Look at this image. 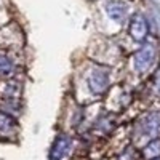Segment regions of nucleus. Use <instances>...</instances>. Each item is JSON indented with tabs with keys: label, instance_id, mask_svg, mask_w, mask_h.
<instances>
[{
	"label": "nucleus",
	"instance_id": "423d86ee",
	"mask_svg": "<svg viewBox=\"0 0 160 160\" xmlns=\"http://www.w3.org/2000/svg\"><path fill=\"white\" fill-rule=\"evenodd\" d=\"M152 160H160V157H157V158H152Z\"/></svg>",
	"mask_w": 160,
	"mask_h": 160
},
{
	"label": "nucleus",
	"instance_id": "39448f33",
	"mask_svg": "<svg viewBox=\"0 0 160 160\" xmlns=\"http://www.w3.org/2000/svg\"><path fill=\"white\" fill-rule=\"evenodd\" d=\"M144 154H146V157H149V158H157L160 155V141L151 142L148 148H146Z\"/></svg>",
	"mask_w": 160,
	"mask_h": 160
},
{
	"label": "nucleus",
	"instance_id": "f03ea898",
	"mask_svg": "<svg viewBox=\"0 0 160 160\" xmlns=\"http://www.w3.org/2000/svg\"><path fill=\"white\" fill-rule=\"evenodd\" d=\"M69 151H71V141L68 138H59V139H56L55 144H53L50 158L51 160H64L68 157Z\"/></svg>",
	"mask_w": 160,
	"mask_h": 160
},
{
	"label": "nucleus",
	"instance_id": "7ed1b4c3",
	"mask_svg": "<svg viewBox=\"0 0 160 160\" xmlns=\"http://www.w3.org/2000/svg\"><path fill=\"white\" fill-rule=\"evenodd\" d=\"M130 32H131V35L135 37L136 40H141V38L146 37V34H148V24H146V21L142 18L136 16L135 19L131 21Z\"/></svg>",
	"mask_w": 160,
	"mask_h": 160
},
{
	"label": "nucleus",
	"instance_id": "f257e3e1",
	"mask_svg": "<svg viewBox=\"0 0 160 160\" xmlns=\"http://www.w3.org/2000/svg\"><path fill=\"white\" fill-rule=\"evenodd\" d=\"M154 56H155V50L152 45H144L139 53L136 55V59H135V66H136V69L138 71H146L149 68V66L152 64L154 61Z\"/></svg>",
	"mask_w": 160,
	"mask_h": 160
},
{
	"label": "nucleus",
	"instance_id": "20e7f679",
	"mask_svg": "<svg viewBox=\"0 0 160 160\" xmlns=\"http://www.w3.org/2000/svg\"><path fill=\"white\" fill-rule=\"evenodd\" d=\"M108 13L114 21L120 22V21H123V18L127 15V8L122 2H109L108 3Z\"/></svg>",
	"mask_w": 160,
	"mask_h": 160
}]
</instances>
